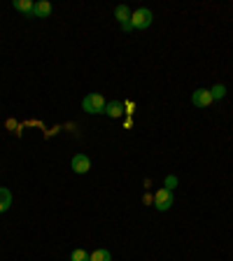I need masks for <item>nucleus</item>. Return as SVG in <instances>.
Here are the masks:
<instances>
[{
  "instance_id": "obj_11",
  "label": "nucleus",
  "mask_w": 233,
  "mask_h": 261,
  "mask_svg": "<svg viewBox=\"0 0 233 261\" xmlns=\"http://www.w3.org/2000/svg\"><path fill=\"white\" fill-rule=\"evenodd\" d=\"M210 96H212V100H222L224 96H226V86H224V84H215L210 89Z\"/></svg>"
},
{
  "instance_id": "obj_5",
  "label": "nucleus",
  "mask_w": 233,
  "mask_h": 261,
  "mask_svg": "<svg viewBox=\"0 0 233 261\" xmlns=\"http://www.w3.org/2000/svg\"><path fill=\"white\" fill-rule=\"evenodd\" d=\"M131 14H133V12H131V7H128V5H116L114 19H116V23L126 31V33L131 31Z\"/></svg>"
},
{
  "instance_id": "obj_7",
  "label": "nucleus",
  "mask_w": 233,
  "mask_h": 261,
  "mask_svg": "<svg viewBox=\"0 0 233 261\" xmlns=\"http://www.w3.org/2000/svg\"><path fill=\"white\" fill-rule=\"evenodd\" d=\"M51 14V3L49 0H40V3H35L33 7V17L35 19H47Z\"/></svg>"
},
{
  "instance_id": "obj_1",
  "label": "nucleus",
  "mask_w": 233,
  "mask_h": 261,
  "mask_svg": "<svg viewBox=\"0 0 233 261\" xmlns=\"http://www.w3.org/2000/svg\"><path fill=\"white\" fill-rule=\"evenodd\" d=\"M154 23V12L150 7H138V10L131 14V31H144Z\"/></svg>"
},
{
  "instance_id": "obj_8",
  "label": "nucleus",
  "mask_w": 233,
  "mask_h": 261,
  "mask_svg": "<svg viewBox=\"0 0 233 261\" xmlns=\"http://www.w3.org/2000/svg\"><path fill=\"white\" fill-rule=\"evenodd\" d=\"M105 114H107V117H112V119H119L124 114V103H119V100H112V103H107Z\"/></svg>"
},
{
  "instance_id": "obj_2",
  "label": "nucleus",
  "mask_w": 233,
  "mask_h": 261,
  "mask_svg": "<svg viewBox=\"0 0 233 261\" xmlns=\"http://www.w3.org/2000/svg\"><path fill=\"white\" fill-rule=\"evenodd\" d=\"M105 107H107V100L103 94H89L84 96L82 100V110L89 112V114H105Z\"/></svg>"
},
{
  "instance_id": "obj_9",
  "label": "nucleus",
  "mask_w": 233,
  "mask_h": 261,
  "mask_svg": "<svg viewBox=\"0 0 233 261\" xmlns=\"http://www.w3.org/2000/svg\"><path fill=\"white\" fill-rule=\"evenodd\" d=\"M12 5H14L17 12H21V14H31V17H33V7H35L33 0H14Z\"/></svg>"
},
{
  "instance_id": "obj_13",
  "label": "nucleus",
  "mask_w": 233,
  "mask_h": 261,
  "mask_svg": "<svg viewBox=\"0 0 233 261\" xmlns=\"http://www.w3.org/2000/svg\"><path fill=\"white\" fill-rule=\"evenodd\" d=\"M89 252L86 250H82V247H79V250H72V254H70V261H89Z\"/></svg>"
},
{
  "instance_id": "obj_10",
  "label": "nucleus",
  "mask_w": 233,
  "mask_h": 261,
  "mask_svg": "<svg viewBox=\"0 0 233 261\" xmlns=\"http://www.w3.org/2000/svg\"><path fill=\"white\" fill-rule=\"evenodd\" d=\"M12 208V191L0 187V212H7Z\"/></svg>"
},
{
  "instance_id": "obj_14",
  "label": "nucleus",
  "mask_w": 233,
  "mask_h": 261,
  "mask_svg": "<svg viewBox=\"0 0 233 261\" xmlns=\"http://www.w3.org/2000/svg\"><path fill=\"white\" fill-rule=\"evenodd\" d=\"M163 187L172 191L175 187H178V178H175V175H168V178H166V184H163Z\"/></svg>"
},
{
  "instance_id": "obj_12",
  "label": "nucleus",
  "mask_w": 233,
  "mask_h": 261,
  "mask_svg": "<svg viewBox=\"0 0 233 261\" xmlns=\"http://www.w3.org/2000/svg\"><path fill=\"white\" fill-rule=\"evenodd\" d=\"M89 261H112V254L107 250H96L94 254L89 256Z\"/></svg>"
},
{
  "instance_id": "obj_3",
  "label": "nucleus",
  "mask_w": 233,
  "mask_h": 261,
  "mask_svg": "<svg viewBox=\"0 0 233 261\" xmlns=\"http://www.w3.org/2000/svg\"><path fill=\"white\" fill-rule=\"evenodd\" d=\"M172 191L170 189H166V187H161V189L154 194V208L159 212H166V210H170L172 208Z\"/></svg>"
},
{
  "instance_id": "obj_6",
  "label": "nucleus",
  "mask_w": 233,
  "mask_h": 261,
  "mask_svg": "<svg viewBox=\"0 0 233 261\" xmlns=\"http://www.w3.org/2000/svg\"><path fill=\"white\" fill-rule=\"evenodd\" d=\"M215 100H212L210 96V89H196L194 94H191V105L194 107H210Z\"/></svg>"
},
{
  "instance_id": "obj_4",
  "label": "nucleus",
  "mask_w": 233,
  "mask_h": 261,
  "mask_svg": "<svg viewBox=\"0 0 233 261\" xmlns=\"http://www.w3.org/2000/svg\"><path fill=\"white\" fill-rule=\"evenodd\" d=\"M70 168L72 172H77V175H86L91 170V159L86 154H75L70 161Z\"/></svg>"
}]
</instances>
